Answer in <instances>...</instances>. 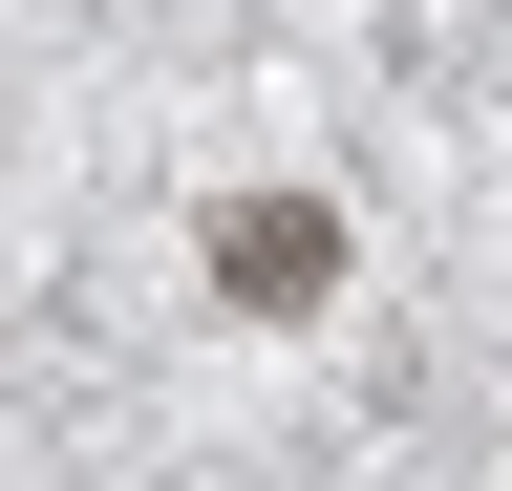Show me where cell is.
<instances>
[{"instance_id":"cell-1","label":"cell","mask_w":512,"mask_h":491,"mask_svg":"<svg viewBox=\"0 0 512 491\" xmlns=\"http://www.w3.org/2000/svg\"><path fill=\"white\" fill-rule=\"evenodd\" d=\"M214 278L256 299V321H299V299H342V214L320 193H235L214 214Z\"/></svg>"}]
</instances>
